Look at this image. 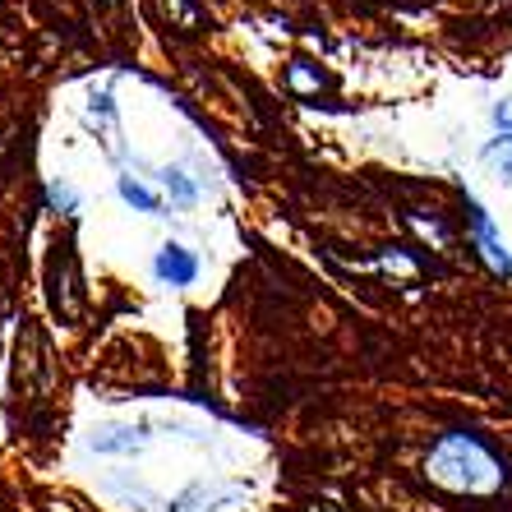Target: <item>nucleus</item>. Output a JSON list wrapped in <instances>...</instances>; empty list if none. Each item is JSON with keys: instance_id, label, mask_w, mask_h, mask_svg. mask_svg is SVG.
<instances>
[{"instance_id": "nucleus-1", "label": "nucleus", "mask_w": 512, "mask_h": 512, "mask_svg": "<svg viewBox=\"0 0 512 512\" xmlns=\"http://www.w3.org/2000/svg\"><path fill=\"white\" fill-rule=\"evenodd\" d=\"M429 476L448 489L485 494V489H494L503 480V471L471 434H448V439H439V448L429 453Z\"/></svg>"}, {"instance_id": "nucleus-2", "label": "nucleus", "mask_w": 512, "mask_h": 512, "mask_svg": "<svg viewBox=\"0 0 512 512\" xmlns=\"http://www.w3.org/2000/svg\"><path fill=\"white\" fill-rule=\"evenodd\" d=\"M466 213H471V231H476V245H480V254H485V263L499 277H512V254H508V245L499 240V231H494L489 213L480 208L476 199H466Z\"/></svg>"}, {"instance_id": "nucleus-3", "label": "nucleus", "mask_w": 512, "mask_h": 512, "mask_svg": "<svg viewBox=\"0 0 512 512\" xmlns=\"http://www.w3.org/2000/svg\"><path fill=\"white\" fill-rule=\"evenodd\" d=\"M153 268H157V277H162L167 286H190L194 277H199V259H194L185 245H176V240H167V245L157 250Z\"/></svg>"}, {"instance_id": "nucleus-4", "label": "nucleus", "mask_w": 512, "mask_h": 512, "mask_svg": "<svg viewBox=\"0 0 512 512\" xmlns=\"http://www.w3.org/2000/svg\"><path fill=\"white\" fill-rule=\"evenodd\" d=\"M148 443V429L143 425H120V429H102L97 434V453H139Z\"/></svg>"}, {"instance_id": "nucleus-5", "label": "nucleus", "mask_w": 512, "mask_h": 512, "mask_svg": "<svg viewBox=\"0 0 512 512\" xmlns=\"http://www.w3.org/2000/svg\"><path fill=\"white\" fill-rule=\"evenodd\" d=\"M116 190H120V199L130 203L134 213H162V194L157 190H148V185H143V180H134V176H120L116 180Z\"/></svg>"}, {"instance_id": "nucleus-6", "label": "nucleus", "mask_w": 512, "mask_h": 512, "mask_svg": "<svg viewBox=\"0 0 512 512\" xmlns=\"http://www.w3.org/2000/svg\"><path fill=\"white\" fill-rule=\"evenodd\" d=\"M162 190H167V199L176 203V208H194V203H199V185H194V180L185 176L180 167L162 171Z\"/></svg>"}, {"instance_id": "nucleus-7", "label": "nucleus", "mask_w": 512, "mask_h": 512, "mask_svg": "<svg viewBox=\"0 0 512 512\" xmlns=\"http://www.w3.org/2000/svg\"><path fill=\"white\" fill-rule=\"evenodd\" d=\"M485 162L499 171L503 180H512V134H499V139L485 148Z\"/></svg>"}, {"instance_id": "nucleus-8", "label": "nucleus", "mask_w": 512, "mask_h": 512, "mask_svg": "<svg viewBox=\"0 0 512 512\" xmlns=\"http://www.w3.org/2000/svg\"><path fill=\"white\" fill-rule=\"evenodd\" d=\"M213 503H217V494L199 489V494H190V499H176V503H171V512H208Z\"/></svg>"}, {"instance_id": "nucleus-9", "label": "nucleus", "mask_w": 512, "mask_h": 512, "mask_svg": "<svg viewBox=\"0 0 512 512\" xmlns=\"http://www.w3.org/2000/svg\"><path fill=\"white\" fill-rule=\"evenodd\" d=\"M494 125H499L503 134H512V97H503L499 107H494Z\"/></svg>"}, {"instance_id": "nucleus-10", "label": "nucleus", "mask_w": 512, "mask_h": 512, "mask_svg": "<svg viewBox=\"0 0 512 512\" xmlns=\"http://www.w3.org/2000/svg\"><path fill=\"white\" fill-rule=\"evenodd\" d=\"M88 111H93V116H102V120H111V93H93V102H88Z\"/></svg>"}, {"instance_id": "nucleus-11", "label": "nucleus", "mask_w": 512, "mask_h": 512, "mask_svg": "<svg viewBox=\"0 0 512 512\" xmlns=\"http://www.w3.org/2000/svg\"><path fill=\"white\" fill-rule=\"evenodd\" d=\"M51 203H56V208H74V194L65 190V185H51Z\"/></svg>"}]
</instances>
